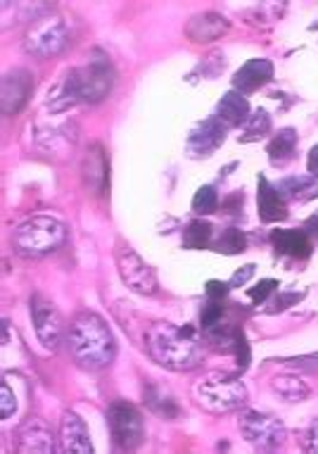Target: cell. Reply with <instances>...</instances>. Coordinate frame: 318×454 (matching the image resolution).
Returning a JSON list of instances; mask_svg holds the SVG:
<instances>
[{
	"label": "cell",
	"mask_w": 318,
	"mask_h": 454,
	"mask_svg": "<svg viewBox=\"0 0 318 454\" xmlns=\"http://www.w3.org/2000/svg\"><path fill=\"white\" fill-rule=\"evenodd\" d=\"M114 65L110 58L96 52L86 65L72 69L62 82L50 89L45 107L50 114H62L79 103H100L114 89Z\"/></svg>",
	"instance_id": "6da1fadb"
},
{
	"label": "cell",
	"mask_w": 318,
	"mask_h": 454,
	"mask_svg": "<svg viewBox=\"0 0 318 454\" xmlns=\"http://www.w3.org/2000/svg\"><path fill=\"white\" fill-rule=\"evenodd\" d=\"M72 357L86 372H103L117 357V340L107 321L96 312H81L67 333Z\"/></svg>",
	"instance_id": "7a4b0ae2"
},
{
	"label": "cell",
	"mask_w": 318,
	"mask_h": 454,
	"mask_svg": "<svg viewBox=\"0 0 318 454\" xmlns=\"http://www.w3.org/2000/svg\"><path fill=\"white\" fill-rule=\"evenodd\" d=\"M202 340L193 326L171 321L152 324L148 331V355L169 372H190L202 362Z\"/></svg>",
	"instance_id": "3957f363"
},
{
	"label": "cell",
	"mask_w": 318,
	"mask_h": 454,
	"mask_svg": "<svg viewBox=\"0 0 318 454\" xmlns=\"http://www.w3.org/2000/svg\"><path fill=\"white\" fill-rule=\"evenodd\" d=\"M67 240V226L55 216H31L12 231V247L19 257L38 260L45 254L58 253Z\"/></svg>",
	"instance_id": "277c9868"
},
{
	"label": "cell",
	"mask_w": 318,
	"mask_h": 454,
	"mask_svg": "<svg viewBox=\"0 0 318 454\" xmlns=\"http://www.w3.org/2000/svg\"><path fill=\"white\" fill-rule=\"evenodd\" d=\"M193 397L198 407L209 414H230L247 403V387L237 376L214 372L198 380Z\"/></svg>",
	"instance_id": "5b68a950"
},
{
	"label": "cell",
	"mask_w": 318,
	"mask_h": 454,
	"mask_svg": "<svg viewBox=\"0 0 318 454\" xmlns=\"http://www.w3.org/2000/svg\"><path fill=\"white\" fill-rule=\"evenodd\" d=\"M69 45V24L62 15L36 17L24 36V48L38 60L55 58Z\"/></svg>",
	"instance_id": "8992f818"
},
{
	"label": "cell",
	"mask_w": 318,
	"mask_h": 454,
	"mask_svg": "<svg viewBox=\"0 0 318 454\" xmlns=\"http://www.w3.org/2000/svg\"><path fill=\"white\" fill-rule=\"evenodd\" d=\"M107 426H110L112 442L117 450L131 452L138 450L145 440V424H143L141 411L136 410L131 403L117 400L107 410Z\"/></svg>",
	"instance_id": "52a82bcc"
},
{
	"label": "cell",
	"mask_w": 318,
	"mask_h": 454,
	"mask_svg": "<svg viewBox=\"0 0 318 454\" xmlns=\"http://www.w3.org/2000/svg\"><path fill=\"white\" fill-rule=\"evenodd\" d=\"M240 433L243 438L257 450H274L281 447L288 438V428L281 419H275L274 414L257 410H244L240 414Z\"/></svg>",
	"instance_id": "ba28073f"
},
{
	"label": "cell",
	"mask_w": 318,
	"mask_h": 454,
	"mask_svg": "<svg viewBox=\"0 0 318 454\" xmlns=\"http://www.w3.org/2000/svg\"><path fill=\"white\" fill-rule=\"evenodd\" d=\"M117 269L121 281L131 291L138 293V295H155L159 291V281H157L155 269L150 267L148 262L143 260L134 247H117Z\"/></svg>",
	"instance_id": "9c48e42d"
},
{
	"label": "cell",
	"mask_w": 318,
	"mask_h": 454,
	"mask_svg": "<svg viewBox=\"0 0 318 454\" xmlns=\"http://www.w3.org/2000/svg\"><path fill=\"white\" fill-rule=\"evenodd\" d=\"M31 319H34L38 340L43 343L45 350H58L62 338H65V321H62V314L58 312V307L36 293L31 298Z\"/></svg>",
	"instance_id": "30bf717a"
},
{
	"label": "cell",
	"mask_w": 318,
	"mask_h": 454,
	"mask_svg": "<svg viewBox=\"0 0 318 454\" xmlns=\"http://www.w3.org/2000/svg\"><path fill=\"white\" fill-rule=\"evenodd\" d=\"M226 141V127L216 117L198 121L185 138V155L190 160H205L212 157Z\"/></svg>",
	"instance_id": "8fae6325"
},
{
	"label": "cell",
	"mask_w": 318,
	"mask_h": 454,
	"mask_svg": "<svg viewBox=\"0 0 318 454\" xmlns=\"http://www.w3.org/2000/svg\"><path fill=\"white\" fill-rule=\"evenodd\" d=\"M36 89V79L29 69L17 67L3 76V114L15 117L29 105L31 96Z\"/></svg>",
	"instance_id": "7c38bea8"
},
{
	"label": "cell",
	"mask_w": 318,
	"mask_h": 454,
	"mask_svg": "<svg viewBox=\"0 0 318 454\" xmlns=\"http://www.w3.org/2000/svg\"><path fill=\"white\" fill-rule=\"evenodd\" d=\"M17 452L22 454H52L58 452L55 445V433L50 424L41 417H29L15 433Z\"/></svg>",
	"instance_id": "4fadbf2b"
},
{
	"label": "cell",
	"mask_w": 318,
	"mask_h": 454,
	"mask_svg": "<svg viewBox=\"0 0 318 454\" xmlns=\"http://www.w3.org/2000/svg\"><path fill=\"white\" fill-rule=\"evenodd\" d=\"M59 450L67 454H93V442L90 433L76 411L67 410L59 419Z\"/></svg>",
	"instance_id": "5bb4252c"
},
{
	"label": "cell",
	"mask_w": 318,
	"mask_h": 454,
	"mask_svg": "<svg viewBox=\"0 0 318 454\" xmlns=\"http://www.w3.org/2000/svg\"><path fill=\"white\" fill-rule=\"evenodd\" d=\"M274 62L267 60V58H254V60L244 62L243 67L233 74V89L247 96V93H254V90L264 89L267 83L274 82Z\"/></svg>",
	"instance_id": "9a60e30c"
},
{
	"label": "cell",
	"mask_w": 318,
	"mask_h": 454,
	"mask_svg": "<svg viewBox=\"0 0 318 454\" xmlns=\"http://www.w3.org/2000/svg\"><path fill=\"white\" fill-rule=\"evenodd\" d=\"M83 184L89 188L90 193L105 195L107 188H110V162H107V155H105L103 145H90L86 157H83Z\"/></svg>",
	"instance_id": "2e32d148"
},
{
	"label": "cell",
	"mask_w": 318,
	"mask_h": 454,
	"mask_svg": "<svg viewBox=\"0 0 318 454\" xmlns=\"http://www.w3.org/2000/svg\"><path fill=\"white\" fill-rule=\"evenodd\" d=\"M271 246L275 254L290 260H309L314 253V240L304 229H275L271 233Z\"/></svg>",
	"instance_id": "e0dca14e"
},
{
	"label": "cell",
	"mask_w": 318,
	"mask_h": 454,
	"mask_svg": "<svg viewBox=\"0 0 318 454\" xmlns=\"http://www.w3.org/2000/svg\"><path fill=\"white\" fill-rule=\"evenodd\" d=\"M257 207H260V219L264 223H275L288 219V202L281 195V191L267 179L261 176L257 179Z\"/></svg>",
	"instance_id": "ac0fdd59"
},
{
	"label": "cell",
	"mask_w": 318,
	"mask_h": 454,
	"mask_svg": "<svg viewBox=\"0 0 318 454\" xmlns=\"http://www.w3.org/2000/svg\"><path fill=\"white\" fill-rule=\"evenodd\" d=\"M76 134L74 127L65 121V124H55V127L38 129L36 145L43 150L45 155L50 157H65L69 150L74 148Z\"/></svg>",
	"instance_id": "d6986e66"
},
{
	"label": "cell",
	"mask_w": 318,
	"mask_h": 454,
	"mask_svg": "<svg viewBox=\"0 0 318 454\" xmlns=\"http://www.w3.org/2000/svg\"><path fill=\"white\" fill-rule=\"evenodd\" d=\"M229 20L219 12H200L185 24V36L193 43H212L229 31Z\"/></svg>",
	"instance_id": "ffe728a7"
},
{
	"label": "cell",
	"mask_w": 318,
	"mask_h": 454,
	"mask_svg": "<svg viewBox=\"0 0 318 454\" xmlns=\"http://www.w3.org/2000/svg\"><path fill=\"white\" fill-rule=\"evenodd\" d=\"M250 103H247V98L243 93H237L236 89L229 90L226 96L219 100L214 110V117L221 121L226 129H233V127H243L244 121L250 120Z\"/></svg>",
	"instance_id": "44dd1931"
},
{
	"label": "cell",
	"mask_w": 318,
	"mask_h": 454,
	"mask_svg": "<svg viewBox=\"0 0 318 454\" xmlns=\"http://www.w3.org/2000/svg\"><path fill=\"white\" fill-rule=\"evenodd\" d=\"M143 400L148 404V410L152 411V414H157V417L167 419V421H176V419H181V407H178V403L174 400V395H171L169 390H164L162 386H157V383L145 387Z\"/></svg>",
	"instance_id": "7402d4cb"
},
{
	"label": "cell",
	"mask_w": 318,
	"mask_h": 454,
	"mask_svg": "<svg viewBox=\"0 0 318 454\" xmlns=\"http://www.w3.org/2000/svg\"><path fill=\"white\" fill-rule=\"evenodd\" d=\"M283 198L295 202H309L318 198V176L314 174H302V176H288L278 184Z\"/></svg>",
	"instance_id": "603a6c76"
},
{
	"label": "cell",
	"mask_w": 318,
	"mask_h": 454,
	"mask_svg": "<svg viewBox=\"0 0 318 454\" xmlns=\"http://www.w3.org/2000/svg\"><path fill=\"white\" fill-rule=\"evenodd\" d=\"M268 160L274 167H285L290 160H295L297 153V131L295 129H283L271 138V143L267 145Z\"/></svg>",
	"instance_id": "cb8c5ba5"
},
{
	"label": "cell",
	"mask_w": 318,
	"mask_h": 454,
	"mask_svg": "<svg viewBox=\"0 0 318 454\" xmlns=\"http://www.w3.org/2000/svg\"><path fill=\"white\" fill-rule=\"evenodd\" d=\"M271 390H274L283 403H304L309 397V386L304 383L299 376L295 373H285V376H278V379L271 380Z\"/></svg>",
	"instance_id": "d4e9b609"
},
{
	"label": "cell",
	"mask_w": 318,
	"mask_h": 454,
	"mask_svg": "<svg viewBox=\"0 0 318 454\" xmlns=\"http://www.w3.org/2000/svg\"><path fill=\"white\" fill-rule=\"evenodd\" d=\"M214 243V226L205 219H193L185 226L183 247L185 250H205Z\"/></svg>",
	"instance_id": "484cf974"
},
{
	"label": "cell",
	"mask_w": 318,
	"mask_h": 454,
	"mask_svg": "<svg viewBox=\"0 0 318 454\" xmlns=\"http://www.w3.org/2000/svg\"><path fill=\"white\" fill-rule=\"evenodd\" d=\"M271 127H274V120H271V114L267 110H254L250 114V120L244 121V131L240 134L237 141L240 143H254L261 141V138H267L271 134Z\"/></svg>",
	"instance_id": "4316f807"
},
{
	"label": "cell",
	"mask_w": 318,
	"mask_h": 454,
	"mask_svg": "<svg viewBox=\"0 0 318 454\" xmlns=\"http://www.w3.org/2000/svg\"><path fill=\"white\" fill-rule=\"evenodd\" d=\"M212 250L221 254H243L247 250V236L243 233V229L229 226V229H223L219 239H214Z\"/></svg>",
	"instance_id": "83f0119b"
},
{
	"label": "cell",
	"mask_w": 318,
	"mask_h": 454,
	"mask_svg": "<svg viewBox=\"0 0 318 454\" xmlns=\"http://www.w3.org/2000/svg\"><path fill=\"white\" fill-rule=\"evenodd\" d=\"M219 209V193L214 186H200L193 198V212L200 216L214 215Z\"/></svg>",
	"instance_id": "f1b7e54d"
},
{
	"label": "cell",
	"mask_w": 318,
	"mask_h": 454,
	"mask_svg": "<svg viewBox=\"0 0 318 454\" xmlns=\"http://www.w3.org/2000/svg\"><path fill=\"white\" fill-rule=\"evenodd\" d=\"M223 65H226V60H223L221 52H214V55L205 58V62H200V65L193 69V74L188 76V82L195 83L200 79V74H205V79H216V76L221 74Z\"/></svg>",
	"instance_id": "f546056e"
},
{
	"label": "cell",
	"mask_w": 318,
	"mask_h": 454,
	"mask_svg": "<svg viewBox=\"0 0 318 454\" xmlns=\"http://www.w3.org/2000/svg\"><path fill=\"white\" fill-rule=\"evenodd\" d=\"M304 298H306V291H281L271 300V307H264V314L285 312L292 305H299Z\"/></svg>",
	"instance_id": "4dcf8cb0"
},
{
	"label": "cell",
	"mask_w": 318,
	"mask_h": 454,
	"mask_svg": "<svg viewBox=\"0 0 318 454\" xmlns=\"http://www.w3.org/2000/svg\"><path fill=\"white\" fill-rule=\"evenodd\" d=\"M275 291H278V281H275V278H264V281L257 283L254 288H247V291H244V295H247V298H250L254 305L261 307L268 298H271V295H274Z\"/></svg>",
	"instance_id": "1f68e13d"
},
{
	"label": "cell",
	"mask_w": 318,
	"mask_h": 454,
	"mask_svg": "<svg viewBox=\"0 0 318 454\" xmlns=\"http://www.w3.org/2000/svg\"><path fill=\"white\" fill-rule=\"evenodd\" d=\"M223 312H226V305H223V302L207 300V305L202 307V314H200L202 331H207V328L216 326L219 321H223Z\"/></svg>",
	"instance_id": "d6a6232c"
},
{
	"label": "cell",
	"mask_w": 318,
	"mask_h": 454,
	"mask_svg": "<svg viewBox=\"0 0 318 454\" xmlns=\"http://www.w3.org/2000/svg\"><path fill=\"white\" fill-rule=\"evenodd\" d=\"M0 397H3V400H0V404H3V407H0V417L10 419L17 411V397L15 393H12V387H10L5 380H3V386H0Z\"/></svg>",
	"instance_id": "836d02e7"
},
{
	"label": "cell",
	"mask_w": 318,
	"mask_h": 454,
	"mask_svg": "<svg viewBox=\"0 0 318 454\" xmlns=\"http://www.w3.org/2000/svg\"><path fill=\"white\" fill-rule=\"evenodd\" d=\"M283 364L297 372H318V355H302V357L283 359Z\"/></svg>",
	"instance_id": "e575fe53"
},
{
	"label": "cell",
	"mask_w": 318,
	"mask_h": 454,
	"mask_svg": "<svg viewBox=\"0 0 318 454\" xmlns=\"http://www.w3.org/2000/svg\"><path fill=\"white\" fill-rule=\"evenodd\" d=\"M299 442H302L304 452L318 454V419H314V421L304 428Z\"/></svg>",
	"instance_id": "d590c367"
},
{
	"label": "cell",
	"mask_w": 318,
	"mask_h": 454,
	"mask_svg": "<svg viewBox=\"0 0 318 454\" xmlns=\"http://www.w3.org/2000/svg\"><path fill=\"white\" fill-rule=\"evenodd\" d=\"M233 355L237 359V369L244 372L247 366H250V345H247V338H244V331L237 335L236 345H233Z\"/></svg>",
	"instance_id": "8d00e7d4"
},
{
	"label": "cell",
	"mask_w": 318,
	"mask_h": 454,
	"mask_svg": "<svg viewBox=\"0 0 318 454\" xmlns=\"http://www.w3.org/2000/svg\"><path fill=\"white\" fill-rule=\"evenodd\" d=\"M205 293H207V300H214V302H226L230 293V286L223 281H207L205 283Z\"/></svg>",
	"instance_id": "74e56055"
},
{
	"label": "cell",
	"mask_w": 318,
	"mask_h": 454,
	"mask_svg": "<svg viewBox=\"0 0 318 454\" xmlns=\"http://www.w3.org/2000/svg\"><path fill=\"white\" fill-rule=\"evenodd\" d=\"M254 271H257V264H244L243 269H237L236 274L230 276V281H229L230 291H233V288H243L244 283L250 281L252 276H254Z\"/></svg>",
	"instance_id": "f35d334b"
},
{
	"label": "cell",
	"mask_w": 318,
	"mask_h": 454,
	"mask_svg": "<svg viewBox=\"0 0 318 454\" xmlns=\"http://www.w3.org/2000/svg\"><path fill=\"white\" fill-rule=\"evenodd\" d=\"M244 205V195L243 193H233L223 200V212L226 215H240V209Z\"/></svg>",
	"instance_id": "ab89813d"
},
{
	"label": "cell",
	"mask_w": 318,
	"mask_h": 454,
	"mask_svg": "<svg viewBox=\"0 0 318 454\" xmlns=\"http://www.w3.org/2000/svg\"><path fill=\"white\" fill-rule=\"evenodd\" d=\"M304 231L309 233L311 240H316L318 243V212L316 215H311L306 222H304Z\"/></svg>",
	"instance_id": "60d3db41"
},
{
	"label": "cell",
	"mask_w": 318,
	"mask_h": 454,
	"mask_svg": "<svg viewBox=\"0 0 318 454\" xmlns=\"http://www.w3.org/2000/svg\"><path fill=\"white\" fill-rule=\"evenodd\" d=\"M306 169H309V174L318 176V145H314V148L309 150V157H306Z\"/></svg>",
	"instance_id": "b9f144b4"
}]
</instances>
